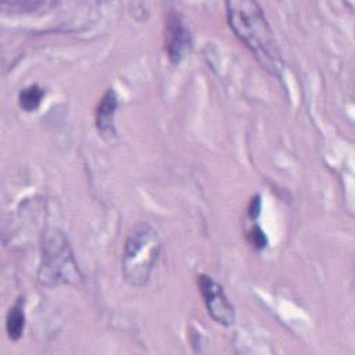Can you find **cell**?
<instances>
[{
  "instance_id": "cell-1",
  "label": "cell",
  "mask_w": 355,
  "mask_h": 355,
  "mask_svg": "<svg viewBox=\"0 0 355 355\" xmlns=\"http://www.w3.org/2000/svg\"><path fill=\"white\" fill-rule=\"evenodd\" d=\"M230 29L252 53L257 61L273 76H280L283 61L273 32L261 6L250 0H233L226 4Z\"/></svg>"
},
{
  "instance_id": "cell-6",
  "label": "cell",
  "mask_w": 355,
  "mask_h": 355,
  "mask_svg": "<svg viewBox=\"0 0 355 355\" xmlns=\"http://www.w3.org/2000/svg\"><path fill=\"white\" fill-rule=\"evenodd\" d=\"M118 108V97L112 89H108L96 108V126L105 140H112L116 135L114 116Z\"/></svg>"
},
{
  "instance_id": "cell-5",
  "label": "cell",
  "mask_w": 355,
  "mask_h": 355,
  "mask_svg": "<svg viewBox=\"0 0 355 355\" xmlns=\"http://www.w3.org/2000/svg\"><path fill=\"white\" fill-rule=\"evenodd\" d=\"M191 35L178 14H171L166 22V53L172 62L184 60L191 50Z\"/></svg>"
},
{
  "instance_id": "cell-4",
  "label": "cell",
  "mask_w": 355,
  "mask_h": 355,
  "mask_svg": "<svg viewBox=\"0 0 355 355\" xmlns=\"http://www.w3.org/2000/svg\"><path fill=\"white\" fill-rule=\"evenodd\" d=\"M197 284L209 316L219 324L232 326L236 319L234 306L229 301L223 287L204 273L197 276Z\"/></svg>"
},
{
  "instance_id": "cell-2",
  "label": "cell",
  "mask_w": 355,
  "mask_h": 355,
  "mask_svg": "<svg viewBox=\"0 0 355 355\" xmlns=\"http://www.w3.org/2000/svg\"><path fill=\"white\" fill-rule=\"evenodd\" d=\"M161 250L159 237L150 225H137L128 236L122 254L123 279L135 287L144 286L157 263Z\"/></svg>"
},
{
  "instance_id": "cell-7",
  "label": "cell",
  "mask_w": 355,
  "mask_h": 355,
  "mask_svg": "<svg viewBox=\"0 0 355 355\" xmlns=\"http://www.w3.org/2000/svg\"><path fill=\"white\" fill-rule=\"evenodd\" d=\"M25 327V313H24V301L19 298L8 311L6 318V330L11 340L17 341L21 338Z\"/></svg>"
},
{
  "instance_id": "cell-3",
  "label": "cell",
  "mask_w": 355,
  "mask_h": 355,
  "mask_svg": "<svg viewBox=\"0 0 355 355\" xmlns=\"http://www.w3.org/2000/svg\"><path fill=\"white\" fill-rule=\"evenodd\" d=\"M37 277L43 286L49 287L79 284L82 282V275L68 239L58 229L44 233Z\"/></svg>"
},
{
  "instance_id": "cell-10",
  "label": "cell",
  "mask_w": 355,
  "mask_h": 355,
  "mask_svg": "<svg viewBox=\"0 0 355 355\" xmlns=\"http://www.w3.org/2000/svg\"><path fill=\"white\" fill-rule=\"evenodd\" d=\"M259 211H261V200H259V196L254 197L250 202V207H248V215L250 218H255L259 215Z\"/></svg>"
},
{
  "instance_id": "cell-8",
  "label": "cell",
  "mask_w": 355,
  "mask_h": 355,
  "mask_svg": "<svg viewBox=\"0 0 355 355\" xmlns=\"http://www.w3.org/2000/svg\"><path fill=\"white\" fill-rule=\"evenodd\" d=\"M43 96H44V90L39 85L26 86L19 92V96H18L19 107L26 112H32L40 105Z\"/></svg>"
},
{
  "instance_id": "cell-9",
  "label": "cell",
  "mask_w": 355,
  "mask_h": 355,
  "mask_svg": "<svg viewBox=\"0 0 355 355\" xmlns=\"http://www.w3.org/2000/svg\"><path fill=\"white\" fill-rule=\"evenodd\" d=\"M248 241H250L254 247H257V248H263V247L268 244V239L265 237L263 232H262L259 227H257V226H254V227L250 230V233H248Z\"/></svg>"
}]
</instances>
